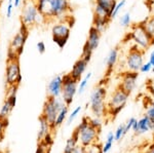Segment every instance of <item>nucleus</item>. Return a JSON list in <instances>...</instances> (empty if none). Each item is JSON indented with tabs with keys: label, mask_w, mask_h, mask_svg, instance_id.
<instances>
[{
	"label": "nucleus",
	"mask_w": 154,
	"mask_h": 153,
	"mask_svg": "<svg viewBox=\"0 0 154 153\" xmlns=\"http://www.w3.org/2000/svg\"><path fill=\"white\" fill-rule=\"evenodd\" d=\"M91 75H93V73L89 72L88 74H86L85 77L80 80V82H79V84H78V90H77V93H82L84 92V90H85L86 86H88V84L89 79L91 78Z\"/></svg>",
	"instance_id": "28"
},
{
	"label": "nucleus",
	"mask_w": 154,
	"mask_h": 153,
	"mask_svg": "<svg viewBox=\"0 0 154 153\" xmlns=\"http://www.w3.org/2000/svg\"><path fill=\"white\" fill-rule=\"evenodd\" d=\"M125 3H126L125 0H120V1H118V2H117V4H116L115 8H114V11H113V12H112V14H111V20L115 19L116 17L118 16V14L120 12V11L123 8V7H125Z\"/></svg>",
	"instance_id": "30"
},
{
	"label": "nucleus",
	"mask_w": 154,
	"mask_h": 153,
	"mask_svg": "<svg viewBox=\"0 0 154 153\" xmlns=\"http://www.w3.org/2000/svg\"><path fill=\"white\" fill-rule=\"evenodd\" d=\"M130 34L131 40L134 41V44L143 50H146L154 44V39L151 38L141 23L133 26V29L130 32Z\"/></svg>",
	"instance_id": "8"
},
{
	"label": "nucleus",
	"mask_w": 154,
	"mask_h": 153,
	"mask_svg": "<svg viewBox=\"0 0 154 153\" xmlns=\"http://www.w3.org/2000/svg\"><path fill=\"white\" fill-rule=\"evenodd\" d=\"M12 106L9 104L8 102L5 100L1 107V110H0V120H4V119H8V116L11 114V112L12 111Z\"/></svg>",
	"instance_id": "25"
},
{
	"label": "nucleus",
	"mask_w": 154,
	"mask_h": 153,
	"mask_svg": "<svg viewBox=\"0 0 154 153\" xmlns=\"http://www.w3.org/2000/svg\"><path fill=\"white\" fill-rule=\"evenodd\" d=\"M152 65H151L149 62H147V63H144L142 65V67L140 68V72L141 73H148L150 72V71H152Z\"/></svg>",
	"instance_id": "37"
},
{
	"label": "nucleus",
	"mask_w": 154,
	"mask_h": 153,
	"mask_svg": "<svg viewBox=\"0 0 154 153\" xmlns=\"http://www.w3.org/2000/svg\"><path fill=\"white\" fill-rule=\"evenodd\" d=\"M37 49H38L39 54H44L46 50L45 43H44L43 41H39V42L37 43Z\"/></svg>",
	"instance_id": "40"
},
{
	"label": "nucleus",
	"mask_w": 154,
	"mask_h": 153,
	"mask_svg": "<svg viewBox=\"0 0 154 153\" xmlns=\"http://www.w3.org/2000/svg\"><path fill=\"white\" fill-rule=\"evenodd\" d=\"M89 124H91L93 127H95V129L101 130L103 123H102V120L100 119V118L95 116L94 118H89Z\"/></svg>",
	"instance_id": "33"
},
{
	"label": "nucleus",
	"mask_w": 154,
	"mask_h": 153,
	"mask_svg": "<svg viewBox=\"0 0 154 153\" xmlns=\"http://www.w3.org/2000/svg\"><path fill=\"white\" fill-rule=\"evenodd\" d=\"M75 130L79 133V144L80 145L88 147L95 143H98L101 130L95 129L89 124V117H83Z\"/></svg>",
	"instance_id": "4"
},
{
	"label": "nucleus",
	"mask_w": 154,
	"mask_h": 153,
	"mask_svg": "<svg viewBox=\"0 0 154 153\" xmlns=\"http://www.w3.org/2000/svg\"><path fill=\"white\" fill-rule=\"evenodd\" d=\"M2 1H3V0H0V5H1V3H2Z\"/></svg>",
	"instance_id": "48"
},
{
	"label": "nucleus",
	"mask_w": 154,
	"mask_h": 153,
	"mask_svg": "<svg viewBox=\"0 0 154 153\" xmlns=\"http://www.w3.org/2000/svg\"><path fill=\"white\" fill-rule=\"evenodd\" d=\"M72 26L73 23H71V17L68 16L66 19L57 21L51 28L53 41L60 48H63L68 42Z\"/></svg>",
	"instance_id": "2"
},
{
	"label": "nucleus",
	"mask_w": 154,
	"mask_h": 153,
	"mask_svg": "<svg viewBox=\"0 0 154 153\" xmlns=\"http://www.w3.org/2000/svg\"><path fill=\"white\" fill-rule=\"evenodd\" d=\"M145 153H154V142H153V144L151 145L147 150H146Z\"/></svg>",
	"instance_id": "45"
},
{
	"label": "nucleus",
	"mask_w": 154,
	"mask_h": 153,
	"mask_svg": "<svg viewBox=\"0 0 154 153\" xmlns=\"http://www.w3.org/2000/svg\"><path fill=\"white\" fill-rule=\"evenodd\" d=\"M73 153H86V147L82 146V145L78 144L76 146V148L74 149Z\"/></svg>",
	"instance_id": "42"
},
{
	"label": "nucleus",
	"mask_w": 154,
	"mask_h": 153,
	"mask_svg": "<svg viewBox=\"0 0 154 153\" xmlns=\"http://www.w3.org/2000/svg\"><path fill=\"white\" fill-rule=\"evenodd\" d=\"M80 111H81V106H77V107L74 109L73 111L71 112V114L68 116V120H67V124L68 125H70L72 122L74 121V119L77 117V115L80 113Z\"/></svg>",
	"instance_id": "32"
},
{
	"label": "nucleus",
	"mask_w": 154,
	"mask_h": 153,
	"mask_svg": "<svg viewBox=\"0 0 154 153\" xmlns=\"http://www.w3.org/2000/svg\"><path fill=\"white\" fill-rule=\"evenodd\" d=\"M151 127H152V120L145 114L141 119L137 120V130L135 133L138 135L145 134L151 130Z\"/></svg>",
	"instance_id": "18"
},
{
	"label": "nucleus",
	"mask_w": 154,
	"mask_h": 153,
	"mask_svg": "<svg viewBox=\"0 0 154 153\" xmlns=\"http://www.w3.org/2000/svg\"><path fill=\"white\" fill-rule=\"evenodd\" d=\"M146 115H147L151 120H154V103L150 106V108H148L147 112H146Z\"/></svg>",
	"instance_id": "41"
},
{
	"label": "nucleus",
	"mask_w": 154,
	"mask_h": 153,
	"mask_svg": "<svg viewBox=\"0 0 154 153\" xmlns=\"http://www.w3.org/2000/svg\"><path fill=\"white\" fill-rule=\"evenodd\" d=\"M149 63L151 64V65H152V71L154 72V49L152 51H151V54H150V56H149Z\"/></svg>",
	"instance_id": "43"
},
{
	"label": "nucleus",
	"mask_w": 154,
	"mask_h": 153,
	"mask_svg": "<svg viewBox=\"0 0 154 153\" xmlns=\"http://www.w3.org/2000/svg\"><path fill=\"white\" fill-rule=\"evenodd\" d=\"M4 130H5V127H3V125L0 123V140L3 138V133H4Z\"/></svg>",
	"instance_id": "44"
},
{
	"label": "nucleus",
	"mask_w": 154,
	"mask_h": 153,
	"mask_svg": "<svg viewBox=\"0 0 154 153\" xmlns=\"http://www.w3.org/2000/svg\"><path fill=\"white\" fill-rule=\"evenodd\" d=\"M110 22H111V19L94 17V19H93V26L95 27V28L98 29V30L102 33V32H103L107 28V26H108Z\"/></svg>",
	"instance_id": "22"
},
{
	"label": "nucleus",
	"mask_w": 154,
	"mask_h": 153,
	"mask_svg": "<svg viewBox=\"0 0 154 153\" xmlns=\"http://www.w3.org/2000/svg\"><path fill=\"white\" fill-rule=\"evenodd\" d=\"M144 54H145V50L139 48L135 44L133 46H131L125 58L126 70L139 72L140 68L144 64Z\"/></svg>",
	"instance_id": "11"
},
{
	"label": "nucleus",
	"mask_w": 154,
	"mask_h": 153,
	"mask_svg": "<svg viewBox=\"0 0 154 153\" xmlns=\"http://www.w3.org/2000/svg\"><path fill=\"white\" fill-rule=\"evenodd\" d=\"M118 0H95V5H98L99 7L103 8L104 11L109 14L111 18V14L117 4Z\"/></svg>",
	"instance_id": "21"
},
{
	"label": "nucleus",
	"mask_w": 154,
	"mask_h": 153,
	"mask_svg": "<svg viewBox=\"0 0 154 153\" xmlns=\"http://www.w3.org/2000/svg\"><path fill=\"white\" fill-rule=\"evenodd\" d=\"M151 130H152V136H153V142H154V120H152V127H151Z\"/></svg>",
	"instance_id": "47"
},
{
	"label": "nucleus",
	"mask_w": 154,
	"mask_h": 153,
	"mask_svg": "<svg viewBox=\"0 0 154 153\" xmlns=\"http://www.w3.org/2000/svg\"><path fill=\"white\" fill-rule=\"evenodd\" d=\"M20 3H21V0H14V7L20 6Z\"/></svg>",
	"instance_id": "46"
},
{
	"label": "nucleus",
	"mask_w": 154,
	"mask_h": 153,
	"mask_svg": "<svg viewBox=\"0 0 154 153\" xmlns=\"http://www.w3.org/2000/svg\"><path fill=\"white\" fill-rule=\"evenodd\" d=\"M126 135L125 133V124H120L117 127V130L114 133V137H115V141H120L123 137Z\"/></svg>",
	"instance_id": "29"
},
{
	"label": "nucleus",
	"mask_w": 154,
	"mask_h": 153,
	"mask_svg": "<svg viewBox=\"0 0 154 153\" xmlns=\"http://www.w3.org/2000/svg\"><path fill=\"white\" fill-rule=\"evenodd\" d=\"M48 149H51V147L46 146L43 142L40 141V142H39V144H38V147H37L36 153H48Z\"/></svg>",
	"instance_id": "36"
},
{
	"label": "nucleus",
	"mask_w": 154,
	"mask_h": 153,
	"mask_svg": "<svg viewBox=\"0 0 154 153\" xmlns=\"http://www.w3.org/2000/svg\"><path fill=\"white\" fill-rule=\"evenodd\" d=\"M39 14L45 21H60L69 16L70 0H35Z\"/></svg>",
	"instance_id": "1"
},
{
	"label": "nucleus",
	"mask_w": 154,
	"mask_h": 153,
	"mask_svg": "<svg viewBox=\"0 0 154 153\" xmlns=\"http://www.w3.org/2000/svg\"><path fill=\"white\" fill-rule=\"evenodd\" d=\"M106 99H107V88L105 86L99 85L91 93L89 105H91V112H93V114L96 117L101 118L107 113Z\"/></svg>",
	"instance_id": "5"
},
{
	"label": "nucleus",
	"mask_w": 154,
	"mask_h": 153,
	"mask_svg": "<svg viewBox=\"0 0 154 153\" xmlns=\"http://www.w3.org/2000/svg\"><path fill=\"white\" fill-rule=\"evenodd\" d=\"M63 78V87H62V100L67 106L73 103V99L78 90V81L74 79L70 73L62 76Z\"/></svg>",
	"instance_id": "10"
},
{
	"label": "nucleus",
	"mask_w": 154,
	"mask_h": 153,
	"mask_svg": "<svg viewBox=\"0 0 154 153\" xmlns=\"http://www.w3.org/2000/svg\"><path fill=\"white\" fill-rule=\"evenodd\" d=\"M79 144V133L76 130L72 133V136L66 141L65 148H64L63 153H73L74 149L76 148L77 145Z\"/></svg>",
	"instance_id": "20"
},
{
	"label": "nucleus",
	"mask_w": 154,
	"mask_h": 153,
	"mask_svg": "<svg viewBox=\"0 0 154 153\" xmlns=\"http://www.w3.org/2000/svg\"><path fill=\"white\" fill-rule=\"evenodd\" d=\"M39 130H38V141L40 142L44 138V136H46L48 133H51V123L48 121L45 117H43L42 115L39 116Z\"/></svg>",
	"instance_id": "19"
},
{
	"label": "nucleus",
	"mask_w": 154,
	"mask_h": 153,
	"mask_svg": "<svg viewBox=\"0 0 154 153\" xmlns=\"http://www.w3.org/2000/svg\"><path fill=\"white\" fill-rule=\"evenodd\" d=\"M62 87H63V78L62 76H56L53 79L49 81L48 90V96L54 98H60V96L62 95Z\"/></svg>",
	"instance_id": "15"
},
{
	"label": "nucleus",
	"mask_w": 154,
	"mask_h": 153,
	"mask_svg": "<svg viewBox=\"0 0 154 153\" xmlns=\"http://www.w3.org/2000/svg\"><path fill=\"white\" fill-rule=\"evenodd\" d=\"M128 97H130L128 93H126L125 92H123L122 90L117 87L112 93L111 97L108 99V102H107V110L118 107V106H121V105H126Z\"/></svg>",
	"instance_id": "13"
},
{
	"label": "nucleus",
	"mask_w": 154,
	"mask_h": 153,
	"mask_svg": "<svg viewBox=\"0 0 154 153\" xmlns=\"http://www.w3.org/2000/svg\"><path fill=\"white\" fill-rule=\"evenodd\" d=\"M22 72L20 59H11L6 62L5 81L7 86H19L22 82Z\"/></svg>",
	"instance_id": "9"
},
{
	"label": "nucleus",
	"mask_w": 154,
	"mask_h": 153,
	"mask_svg": "<svg viewBox=\"0 0 154 153\" xmlns=\"http://www.w3.org/2000/svg\"><path fill=\"white\" fill-rule=\"evenodd\" d=\"M41 142H43L46 146L51 147V145L54 144V137H53V135H51V133H48L46 136H44V138L41 140Z\"/></svg>",
	"instance_id": "35"
},
{
	"label": "nucleus",
	"mask_w": 154,
	"mask_h": 153,
	"mask_svg": "<svg viewBox=\"0 0 154 153\" xmlns=\"http://www.w3.org/2000/svg\"><path fill=\"white\" fill-rule=\"evenodd\" d=\"M66 104L63 102L62 99L51 97V96H48V99L44 102L41 115L43 117H45L48 119V121L51 123V130H54V121H56V118L58 116L59 112L63 109V107Z\"/></svg>",
	"instance_id": "7"
},
{
	"label": "nucleus",
	"mask_w": 154,
	"mask_h": 153,
	"mask_svg": "<svg viewBox=\"0 0 154 153\" xmlns=\"http://www.w3.org/2000/svg\"><path fill=\"white\" fill-rule=\"evenodd\" d=\"M118 56L119 50L117 47H114L110 50V53H109V55L106 59V76H110L111 73L113 72V69L116 66V64H117Z\"/></svg>",
	"instance_id": "16"
},
{
	"label": "nucleus",
	"mask_w": 154,
	"mask_h": 153,
	"mask_svg": "<svg viewBox=\"0 0 154 153\" xmlns=\"http://www.w3.org/2000/svg\"><path fill=\"white\" fill-rule=\"evenodd\" d=\"M12 8H14V0H8V4L6 7V17L11 18L12 14Z\"/></svg>",
	"instance_id": "38"
},
{
	"label": "nucleus",
	"mask_w": 154,
	"mask_h": 153,
	"mask_svg": "<svg viewBox=\"0 0 154 153\" xmlns=\"http://www.w3.org/2000/svg\"><path fill=\"white\" fill-rule=\"evenodd\" d=\"M102 148H103V146L100 143H95V144L86 147V153H103Z\"/></svg>",
	"instance_id": "31"
},
{
	"label": "nucleus",
	"mask_w": 154,
	"mask_h": 153,
	"mask_svg": "<svg viewBox=\"0 0 154 153\" xmlns=\"http://www.w3.org/2000/svg\"><path fill=\"white\" fill-rule=\"evenodd\" d=\"M100 40H101V32L97 28H95L94 26H91L88 31V36L86 43L91 46L93 50H95V49L98 48L99 44H100Z\"/></svg>",
	"instance_id": "17"
},
{
	"label": "nucleus",
	"mask_w": 154,
	"mask_h": 153,
	"mask_svg": "<svg viewBox=\"0 0 154 153\" xmlns=\"http://www.w3.org/2000/svg\"><path fill=\"white\" fill-rule=\"evenodd\" d=\"M121 79L120 82L117 87L122 90L123 92H125L126 93L131 95V93L135 90L136 86H137V80L139 77V73L138 72H134V71H128L121 73L120 75Z\"/></svg>",
	"instance_id": "12"
},
{
	"label": "nucleus",
	"mask_w": 154,
	"mask_h": 153,
	"mask_svg": "<svg viewBox=\"0 0 154 153\" xmlns=\"http://www.w3.org/2000/svg\"><path fill=\"white\" fill-rule=\"evenodd\" d=\"M137 121V119L135 117H131L128 119V121L126 122V124H125V133L128 134V132H130V130H131V127H133V125H134V123H135Z\"/></svg>",
	"instance_id": "39"
},
{
	"label": "nucleus",
	"mask_w": 154,
	"mask_h": 153,
	"mask_svg": "<svg viewBox=\"0 0 154 153\" xmlns=\"http://www.w3.org/2000/svg\"><path fill=\"white\" fill-rule=\"evenodd\" d=\"M29 29L30 28L28 26L21 23L20 31L14 36V38L11 39V43H9L8 51H7V60L19 59L20 56L23 54L25 44H26L27 39L29 37Z\"/></svg>",
	"instance_id": "3"
},
{
	"label": "nucleus",
	"mask_w": 154,
	"mask_h": 153,
	"mask_svg": "<svg viewBox=\"0 0 154 153\" xmlns=\"http://www.w3.org/2000/svg\"><path fill=\"white\" fill-rule=\"evenodd\" d=\"M68 111H69V106L65 105L63 107V109L59 112L58 116L56 118V121H54V130L58 129V127H61L64 122H65L67 116H68Z\"/></svg>",
	"instance_id": "23"
},
{
	"label": "nucleus",
	"mask_w": 154,
	"mask_h": 153,
	"mask_svg": "<svg viewBox=\"0 0 154 153\" xmlns=\"http://www.w3.org/2000/svg\"><path fill=\"white\" fill-rule=\"evenodd\" d=\"M120 25L122 27H128L131 25V14L125 12L122 17L120 18Z\"/></svg>",
	"instance_id": "34"
},
{
	"label": "nucleus",
	"mask_w": 154,
	"mask_h": 153,
	"mask_svg": "<svg viewBox=\"0 0 154 153\" xmlns=\"http://www.w3.org/2000/svg\"><path fill=\"white\" fill-rule=\"evenodd\" d=\"M41 20L45 21L37 9L35 0H25L21 12V23L31 28L35 25L40 24Z\"/></svg>",
	"instance_id": "6"
},
{
	"label": "nucleus",
	"mask_w": 154,
	"mask_h": 153,
	"mask_svg": "<svg viewBox=\"0 0 154 153\" xmlns=\"http://www.w3.org/2000/svg\"><path fill=\"white\" fill-rule=\"evenodd\" d=\"M88 62H86L84 59L80 58L78 59L75 63H74L73 67H72L70 71V75L77 81H80L81 77H82L83 73L85 72L86 68H88Z\"/></svg>",
	"instance_id": "14"
},
{
	"label": "nucleus",
	"mask_w": 154,
	"mask_h": 153,
	"mask_svg": "<svg viewBox=\"0 0 154 153\" xmlns=\"http://www.w3.org/2000/svg\"><path fill=\"white\" fill-rule=\"evenodd\" d=\"M114 141H115L114 134L112 132L109 133V134L107 135V139H106L105 144L103 145V148H102V151H103V153H108L109 151H110V149L113 146V142Z\"/></svg>",
	"instance_id": "26"
},
{
	"label": "nucleus",
	"mask_w": 154,
	"mask_h": 153,
	"mask_svg": "<svg viewBox=\"0 0 154 153\" xmlns=\"http://www.w3.org/2000/svg\"><path fill=\"white\" fill-rule=\"evenodd\" d=\"M93 53H94V50L91 49V46L86 42L84 43V45L82 47V53H81V58L84 59L86 62L89 63V61H91V56H93Z\"/></svg>",
	"instance_id": "27"
},
{
	"label": "nucleus",
	"mask_w": 154,
	"mask_h": 153,
	"mask_svg": "<svg viewBox=\"0 0 154 153\" xmlns=\"http://www.w3.org/2000/svg\"><path fill=\"white\" fill-rule=\"evenodd\" d=\"M141 24H142V26L144 27L146 32L150 35L151 38L154 39V17L145 19L144 21L141 22Z\"/></svg>",
	"instance_id": "24"
}]
</instances>
